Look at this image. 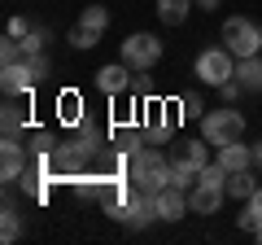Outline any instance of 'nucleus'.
<instances>
[{"label": "nucleus", "mask_w": 262, "mask_h": 245, "mask_svg": "<svg viewBox=\"0 0 262 245\" xmlns=\"http://www.w3.org/2000/svg\"><path fill=\"white\" fill-rule=\"evenodd\" d=\"M57 118H61L66 127H79V122H83V101H79V92L57 96Z\"/></svg>", "instance_id": "f3484780"}, {"label": "nucleus", "mask_w": 262, "mask_h": 245, "mask_svg": "<svg viewBox=\"0 0 262 245\" xmlns=\"http://www.w3.org/2000/svg\"><path fill=\"white\" fill-rule=\"evenodd\" d=\"M44 44H48V31H44V27H31L27 35H22V48H27V57L44 53Z\"/></svg>", "instance_id": "5701e85b"}, {"label": "nucleus", "mask_w": 262, "mask_h": 245, "mask_svg": "<svg viewBox=\"0 0 262 245\" xmlns=\"http://www.w3.org/2000/svg\"><path fill=\"white\" fill-rule=\"evenodd\" d=\"M219 167L232 175V171H245V167H253V145H245V140H232V145H223L219 149Z\"/></svg>", "instance_id": "f8f14e48"}, {"label": "nucleus", "mask_w": 262, "mask_h": 245, "mask_svg": "<svg viewBox=\"0 0 262 245\" xmlns=\"http://www.w3.org/2000/svg\"><path fill=\"white\" fill-rule=\"evenodd\" d=\"M236 79L245 92H262V57H241L236 62Z\"/></svg>", "instance_id": "dca6fc26"}, {"label": "nucleus", "mask_w": 262, "mask_h": 245, "mask_svg": "<svg viewBox=\"0 0 262 245\" xmlns=\"http://www.w3.org/2000/svg\"><path fill=\"white\" fill-rule=\"evenodd\" d=\"M179 105H184V110H179V114H184V118H201V110H206V105L196 101V96H184V101H179Z\"/></svg>", "instance_id": "bb28decb"}, {"label": "nucleus", "mask_w": 262, "mask_h": 245, "mask_svg": "<svg viewBox=\"0 0 262 245\" xmlns=\"http://www.w3.org/2000/svg\"><path fill=\"white\" fill-rule=\"evenodd\" d=\"M196 9H201V13H210V9H219V0H196Z\"/></svg>", "instance_id": "c85d7f7f"}, {"label": "nucleus", "mask_w": 262, "mask_h": 245, "mask_svg": "<svg viewBox=\"0 0 262 245\" xmlns=\"http://www.w3.org/2000/svg\"><path fill=\"white\" fill-rule=\"evenodd\" d=\"M27 66H31V75H35V84H44V79L53 75V62H48V53H35V57H27Z\"/></svg>", "instance_id": "b1692460"}, {"label": "nucleus", "mask_w": 262, "mask_h": 245, "mask_svg": "<svg viewBox=\"0 0 262 245\" xmlns=\"http://www.w3.org/2000/svg\"><path fill=\"white\" fill-rule=\"evenodd\" d=\"M153 201H158L162 223H179L184 215H192V210H188V189H175V184H162V189L153 193Z\"/></svg>", "instance_id": "6e6552de"}, {"label": "nucleus", "mask_w": 262, "mask_h": 245, "mask_svg": "<svg viewBox=\"0 0 262 245\" xmlns=\"http://www.w3.org/2000/svg\"><path fill=\"white\" fill-rule=\"evenodd\" d=\"M210 149H214V145H210L206 136H188V140L170 145V162H179V167H188L196 175L201 167H210Z\"/></svg>", "instance_id": "423d86ee"}, {"label": "nucleus", "mask_w": 262, "mask_h": 245, "mask_svg": "<svg viewBox=\"0 0 262 245\" xmlns=\"http://www.w3.org/2000/svg\"><path fill=\"white\" fill-rule=\"evenodd\" d=\"M18 236H22V215H18V206H13V201H5V215H0V241L13 245Z\"/></svg>", "instance_id": "a211bd4d"}, {"label": "nucleus", "mask_w": 262, "mask_h": 245, "mask_svg": "<svg viewBox=\"0 0 262 245\" xmlns=\"http://www.w3.org/2000/svg\"><path fill=\"white\" fill-rule=\"evenodd\" d=\"M223 197H227V184H214V179L196 175V184L188 189V210H192V215H214V210L223 206Z\"/></svg>", "instance_id": "0eeeda50"}, {"label": "nucleus", "mask_w": 262, "mask_h": 245, "mask_svg": "<svg viewBox=\"0 0 262 245\" xmlns=\"http://www.w3.org/2000/svg\"><path fill=\"white\" fill-rule=\"evenodd\" d=\"M236 228H241V232H249V236L262 228V184L253 189V197L241 206V215H236Z\"/></svg>", "instance_id": "ddd939ff"}, {"label": "nucleus", "mask_w": 262, "mask_h": 245, "mask_svg": "<svg viewBox=\"0 0 262 245\" xmlns=\"http://www.w3.org/2000/svg\"><path fill=\"white\" fill-rule=\"evenodd\" d=\"M196 79H201V84H210V88H219V84H227V79L236 75V57L227 53L223 44H214V48H201V53H196Z\"/></svg>", "instance_id": "39448f33"}, {"label": "nucleus", "mask_w": 262, "mask_h": 245, "mask_svg": "<svg viewBox=\"0 0 262 245\" xmlns=\"http://www.w3.org/2000/svg\"><path fill=\"white\" fill-rule=\"evenodd\" d=\"M27 31H31V22L22 18V13H13V18H9V27H5V35H13V39H22V35H27Z\"/></svg>", "instance_id": "a878e982"}, {"label": "nucleus", "mask_w": 262, "mask_h": 245, "mask_svg": "<svg viewBox=\"0 0 262 245\" xmlns=\"http://www.w3.org/2000/svg\"><path fill=\"white\" fill-rule=\"evenodd\" d=\"M35 75H31L27 62H9V66H0V92L5 96H31L35 92Z\"/></svg>", "instance_id": "1a4fd4ad"}, {"label": "nucleus", "mask_w": 262, "mask_h": 245, "mask_svg": "<svg viewBox=\"0 0 262 245\" xmlns=\"http://www.w3.org/2000/svg\"><path fill=\"white\" fill-rule=\"evenodd\" d=\"M127 179L144 193H158L162 184H170V158L158 145H140L136 153H127Z\"/></svg>", "instance_id": "f257e3e1"}, {"label": "nucleus", "mask_w": 262, "mask_h": 245, "mask_svg": "<svg viewBox=\"0 0 262 245\" xmlns=\"http://www.w3.org/2000/svg\"><path fill=\"white\" fill-rule=\"evenodd\" d=\"M22 175H27V149L18 145V136H5V145H0V179L18 184Z\"/></svg>", "instance_id": "9b49d317"}, {"label": "nucleus", "mask_w": 262, "mask_h": 245, "mask_svg": "<svg viewBox=\"0 0 262 245\" xmlns=\"http://www.w3.org/2000/svg\"><path fill=\"white\" fill-rule=\"evenodd\" d=\"M253 171H262V140L253 145Z\"/></svg>", "instance_id": "cd10ccee"}, {"label": "nucleus", "mask_w": 262, "mask_h": 245, "mask_svg": "<svg viewBox=\"0 0 262 245\" xmlns=\"http://www.w3.org/2000/svg\"><path fill=\"white\" fill-rule=\"evenodd\" d=\"M79 27H88V31H96V35H105V31H110V9H105V5H88V9L79 13Z\"/></svg>", "instance_id": "aec40b11"}, {"label": "nucleus", "mask_w": 262, "mask_h": 245, "mask_svg": "<svg viewBox=\"0 0 262 245\" xmlns=\"http://www.w3.org/2000/svg\"><path fill=\"white\" fill-rule=\"evenodd\" d=\"M96 88H101L105 96H122L127 88H136V75H131V66L118 57V62H110V66L96 70Z\"/></svg>", "instance_id": "9d476101"}, {"label": "nucleus", "mask_w": 262, "mask_h": 245, "mask_svg": "<svg viewBox=\"0 0 262 245\" xmlns=\"http://www.w3.org/2000/svg\"><path fill=\"white\" fill-rule=\"evenodd\" d=\"M162 53H166V44H162L153 31H136V35L122 39V62H127L131 70H153L162 62Z\"/></svg>", "instance_id": "20e7f679"}, {"label": "nucleus", "mask_w": 262, "mask_h": 245, "mask_svg": "<svg viewBox=\"0 0 262 245\" xmlns=\"http://www.w3.org/2000/svg\"><path fill=\"white\" fill-rule=\"evenodd\" d=\"M66 39H70V48H79V53H88V48L101 44V35H96V31H88V27H79V22L66 31Z\"/></svg>", "instance_id": "412c9836"}, {"label": "nucleus", "mask_w": 262, "mask_h": 245, "mask_svg": "<svg viewBox=\"0 0 262 245\" xmlns=\"http://www.w3.org/2000/svg\"><path fill=\"white\" fill-rule=\"evenodd\" d=\"M9 62H27V48H22V39L5 35V44H0V66H9Z\"/></svg>", "instance_id": "4be33fe9"}, {"label": "nucleus", "mask_w": 262, "mask_h": 245, "mask_svg": "<svg viewBox=\"0 0 262 245\" xmlns=\"http://www.w3.org/2000/svg\"><path fill=\"white\" fill-rule=\"evenodd\" d=\"M219 96H223L227 105H236V101H241V96H245V88H241V79L232 75V79H227V84H219Z\"/></svg>", "instance_id": "393cba45"}, {"label": "nucleus", "mask_w": 262, "mask_h": 245, "mask_svg": "<svg viewBox=\"0 0 262 245\" xmlns=\"http://www.w3.org/2000/svg\"><path fill=\"white\" fill-rule=\"evenodd\" d=\"M258 57H262V53H258Z\"/></svg>", "instance_id": "7c9ffc66"}, {"label": "nucleus", "mask_w": 262, "mask_h": 245, "mask_svg": "<svg viewBox=\"0 0 262 245\" xmlns=\"http://www.w3.org/2000/svg\"><path fill=\"white\" fill-rule=\"evenodd\" d=\"M0 122H5V136H18L22 127H27V114H22L18 96H5V114H0Z\"/></svg>", "instance_id": "6ab92c4d"}, {"label": "nucleus", "mask_w": 262, "mask_h": 245, "mask_svg": "<svg viewBox=\"0 0 262 245\" xmlns=\"http://www.w3.org/2000/svg\"><path fill=\"white\" fill-rule=\"evenodd\" d=\"M196 0H158V22H166V27H184L188 13H192Z\"/></svg>", "instance_id": "2eb2a0df"}, {"label": "nucleus", "mask_w": 262, "mask_h": 245, "mask_svg": "<svg viewBox=\"0 0 262 245\" xmlns=\"http://www.w3.org/2000/svg\"><path fill=\"white\" fill-rule=\"evenodd\" d=\"M253 189H258V175H253V167L232 171V175H227V197H232V201H249Z\"/></svg>", "instance_id": "4468645a"}, {"label": "nucleus", "mask_w": 262, "mask_h": 245, "mask_svg": "<svg viewBox=\"0 0 262 245\" xmlns=\"http://www.w3.org/2000/svg\"><path fill=\"white\" fill-rule=\"evenodd\" d=\"M253 236H258V241H262V228H258V232H253Z\"/></svg>", "instance_id": "c756f323"}, {"label": "nucleus", "mask_w": 262, "mask_h": 245, "mask_svg": "<svg viewBox=\"0 0 262 245\" xmlns=\"http://www.w3.org/2000/svg\"><path fill=\"white\" fill-rule=\"evenodd\" d=\"M201 136H206L214 149H223V145H232V140H245V114L236 110V105L201 114Z\"/></svg>", "instance_id": "f03ea898"}, {"label": "nucleus", "mask_w": 262, "mask_h": 245, "mask_svg": "<svg viewBox=\"0 0 262 245\" xmlns=\"http://www.w3.org/2000/svg\"><path fill=\"white\" fill-rule=\"evenodd\" d=\"M219 35H223V48L236 57V62H241V57H258V53H262V27H258L253 18H241V13H236V18L223 22Z\"/></svg>", "instance_id": "7ed1b4c3"}]
</instances>
